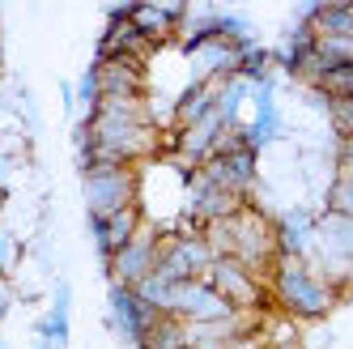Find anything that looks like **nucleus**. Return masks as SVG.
<instances>
[{"label":"nucleus","mask_w":353,"mask_h":349,"mask_svg":"<svg viewBox=\"0 0 353 349\" xmlns=\"http://www.w3.org/2000/svg\"><path fill=\"white\" fill-rule=\"evenodd\" d=\"M272 298L298 319H319L336 307L341 290L323 277L311 260H294V256H276L272 264Z\"/></svg>","instance_id":"obj_1"},{"label":"nucleus","mask_w":353,"mask_h":349,"mask_svg":"<svg viewBox=\"0 0 353 349\" xmlns=\"http://www.w3.org/2000/svg\"><path fill=\"white\" fill-rule=\"evenodd\" d=\"M81 201H85V217H111L119 209L137 205V166H115V162L85 166Z\"/></svg>","instance_id":"obj_2"},{"label":"nucleus","mask_w":353,"mask_h":349,"mask_svg":"<svg viewBox=\"0 0 353 349\" xmlns=\"http://www.w3.org/2000/svg\"><path fill=\"white\" fill-rule=\"evenodd\" d=\"M311 264L323 272L336 290L353 286V221L341 213H319L315 217V252Z\"/></svg>","instance_id":"obj_3"},{"label":"nucleus","mask_w":353,"mask_h":349,"mask_svg":"<svg viewBox=\"0 0 353 349\" xmlns=\"http://www.w3.org/2000/svg\"><path fill=\"white\" fill-rule=\"evenodd\" d=\"M213 264V252H209V243L205 235H162V247H158V277L166 281H196V277H205V268Z\"/></svg>","instance_id":"obj_4"},{"label":"nucleus","mask_w":353,"mask_h":349,"mask_svg":"<svg viewBox=\"0 0 353 349\" xmlns=\"http://www.w3.org/2000/svg\"><path fill=\"white\" fill-rule=\"evenodd\" d=\"M158 247H162V230L154 221H141V230L132 235L128 247H119V252L107 260V272H111V286H128L137 290L149 272L158 268Z\"/></svg>","instance_id":"obj_5"},{"label":"nucleus","mask_w":353,"mask_h":349,"mask_svg":"<svg viewBox=\"0 0 353 349\" xmlns=\"http://www.w3.org/2000/svg\"><path fill=\"white\" fill-rule=\"evenodd\" d=\"M158 319H162V315L149 307L137 290L111 286V294H107V328H111L123 345H137V349H141V341L149 337V328H154Z\"/></svg>","instance_id":"obj_6"},{"label":"nucleus","mask_w":353,"mask_h":349,"mask_svg":"<svg viewBox=\"0 0 353 349\" xmlns=\"http://www.w3.org/2000/svg\"><path fill=\"white\" fill-rule=\"evenodd\" d=\"M205 281L230 303L234 311H256L264 303V286L251 268H243L234 256H213V264L205 268Z\"/></svg>","instance_id":"obj_7"},{"label":"nucleus","mask_w":353,"mask_h":349,"mask_svg":"<svg viewBox=\"0 0 353 349\" xmlns=\"http://www.w3.org/2000/svg\"><path fill=\"white\" fill-rule=\"evenodd\" d=\"M174 319H183V323H217V319H230L239 315L225 298L205 281V277H196V281H179L170 294V311Z\"/></svg>","instance_id":"obj_8"},{"label":"nucleus","mask_w":353,"mask_h":349,"mask_svg":"<svg viewBox=\"0 0 353 349\" xmlns=\"http://www.w3.org/2000/svg\"><path fill=\"white\" fill-rule=\"evenodd\" d=\"M243 209V196H234V192H225L221 183H213L209 174H192V183H188V205H183V213H188V221H196L200 230L205 226H213V221H225V217H234Z\"/></svg>","instance_id":"obj_9"},{"label":"nucleus","mask_w":353,"mask_h":349,"mask_svg":"<svg viewBox=\"0 0 353 349\" xmlns=\"http://www.w3.org/2000/svg\"><path fill=\"white\" fill-rule=\"evenodd\" d=\"M141 205H128V209H119V213H111V217H85V226H90V235H94V243H98V252H103V260H111L119 247H128L132 243V235L141 230Z\"/></svg>","instance_id":"obj_10"},{"label":"nucleus","mask_w":353,"mask_h":349,"mask_svg":"<svg viewBox=\"0 0 353 349\" xmlns=\"http://www.w3.org/2000/svg\"><path fill=\"white\" fill-rule=\"evenodd\" d=\"M225 132H230V128H225V119L217 111H209L200 123H192V128H179V141H174V145H179V158L200 170V166L213 158V149H217V141Z\"/></svg>","instance_id":"obj_11"},{"label":"nucleus","mask_w":353,"mask_h":349,"mask_svg":"<svg viewBox=\"0 0 353 349\" xmlns=\"http://www.w3.org/2000/svg\"><path fill=\"white\" fill-rule=\"evenodd\" d=\"M272 226H276V252L294 256V260H311V252H315V213L290 209V213L276 217Z\"/></svg>","instance_id":"obj_12"},{"label":"nucleus","mask_w":353,"mask_h":349,"mask_svg":"<svg viewBox=\"0 0 353 349\" xmlns=\"http://www.w3.org/2000/svg\"><path fill=\"white\" fill-rule=\"evenodd\" d=\"M128 17H132V26L141 30L145 43H162V39H170V34H179L188 9H183V5H132Z\"/></svg>","instance_id":"obj_13"},{"label":"nucleus","mask_w":353,"mask_h":349,"mask_svg":"<svg viewBox=\"0 0 353 349\" xmlns=\"http://www.w3.org/2000/svg\"><path fill=\"white\" fill-rule=\"evenodd\" d=\"M98 86H103V98H141V60L132 56L98 60Z\"/></svg>","instance_id":"obj_14"},{"label":"nucleus","mask_w":353,"mask_h":349,"mask_svg":"<svg viewBox=\"0 0 353 349\" xmlns=\"http://www.w3.org/2000/svg\"><path fill=\"white\" fill-rule=\"evenodd\" d=\"M68 315H72V286L60 281L56 298H52V311L34 323V341H43L47 349H68Z\"/></svg>","instance_id":"obj_15"},{"label":"nucleus","mask_w":353,"mask_h":349,"mask_svg":"<svg viewBox=\"0 0 353 349\" xmlns=\"http://www.w3.org/2000/svg\"><path fill=\"white\" fill-rule=\"evenodd\" d=\"M217 90H221V81H192V86L183 90V98L174 103V123H179V128L200 123V119L217 107Z\"/></svg>","instance_id":"obj_16"},{"label":"nucleus","mask_w":353,"mask_h":349,"mask_svg":"<svg viewBox=\"0 0 353 349\" xmlns=\"http://www.w3.org/2000/svg\"><path fill=\"white\" fill-rule=\"evenodd\" d=\"M141 349H188V323L174 315H162L149 328V337L141 341Z\"/></svg>","instance_id":"obj_17"},{"label":"nucleus","mask_w":353,"mask_h":349,"mask_svg":"<svg viewBox=\"0 0 353 349\" xmlns=\"http://www.w3.org/2000/svg\"><path fill=\"white\" fill-rule=\"evenodd\" d=\"M327 103H349L353 98V64H336V68H327L323 77H319V86H315Z\"/></svg>","instance_id":"obj_18"},{"label":"nucleus","mask_w":353,"mask_h":349,"mask_svg":"<svg viewBox=\"0 0 353 349\" xmlns=\"http://www.w3.org/2000/svg\"><path fill=\"white\" fill-rule=\"evenodd\" d=\"M98 103H103V86H98V64H90L81 72V81H77V107L85 111V119H94Z\"/></svg>","instance_id":"obj_19"},{"label":"nucleus","mask_w":353,"mask_h":349,"mask_svg":"<svg viewBox=\"0 0 353 349\" xmlns=\"http://www.w3.org/2000/svg\"><path fill=\"white\" fill-rule=\"evenodd\" d=\"M17 264H21V239L9 226H0V277H9Z\"/></svg>","instance_id":"obj_20"},{"label":"nucleus","mask_w":353,"mask_h":349,"mask_svg":"<svg viewBox=\"0 0 353 349\" xmlns=\"http://www.w3.org/2000/svg\"><path fill=\"white\" fill-rule=\"evenodd\" d=\"M327 213H341L353 221V179H336L327 188Z\"/></svg>","instance_id":"obj_21"},{"label":"nucleus","mask_w":353,"mask_h":349,"mask_svg":"<svg viewBox=\"0 0 353 349\" xmlns=\"http://www.w3.org/2000/svg\"><path fill=\"white\" fill-rule=\"evenodd\" d=\"M332 123L341 137H353V98L349 103H332Z\"/></svg>","instance_id":"obj_22"},{"label":"nucleus","mask_w":353,"mask_h":349,"mask_svg":"<svg viewBox=\"0 0 353 349\" xmlns=\"http://www.w3.org/2000/svg\"><path fill=\"white\" fill-rule=\"evenodd\" d=\"M13 303H17V290H13V281H9V277H0V323L9 319Z\"/></svg>","instance_id":"obj_23"},{"label":"nucleus","mask_w":353,"mask_h":349,"mask_svg":"<svg viewBox=\"0 0 353 349\" xmlns=\"http://www.w3.org/2000/svg\"><path fill=\"white\" fill-rule=\"evenodd\" d=\"M336 166H341L336 179H353V137L341 141V158H336Z\"/></svg>","instance_id":"obj_24"},{"label":"nucleus","mask_w":353,"mask_h":349,"mask_svg":"<svg viewBox=\"0 0 353 349\" xmlns=\"http://www.w3.org/2000/svg\"><path fill=\"white\" fill-rule=\"evenodd\" d=\"M9 174H13V158H5V154H0V192H5V183H9Z\"/></svg>","instance_id":"obj_25"},{"label":"nucleus","mask_w":353,"mask_h":349,"mask_svg":"<svg viewBox=\"0 0 353 349\" xmlns=\"http://www.w3.org/2000/svg\"><path fill=\"white\" fill-rule=\"evenodd\" d=\"M281 349H302V345L298 341H281Z\"/></svg>","instance_id":"obj_26"},{"label":"nucleus","mask_w":353,"mask_h":349,"mask_svg":"<svg viewBox=\"0 0 353 349\" xmlns=\"http://www.w3.org/2000/svg\"><path fill=\"white\" fill-rule=\"evenodd\" d=\"M0 349H13V341H5V337H0Z\"/></svg>","instance_id":"obj_27"},{"label":"nucleus","mask_w":353,"mask_h":349,"mask_svg":"<svg viewBox=\"0 0 353 349\" xmlns=\"http://www.w3.org/2000/svg\"><path fill=\"white\" fill-rule=\"evenodd\" d=\"M0 201H5V192H0Z\"/></svg>","instance_id":"obj_28"},{"label":"nucleus","mask_w":353,"mask_h":349,"mask_svg":"<svg viewBox=\"0 0 353 349\" xmlns=\"http://www.w3.org/2000/svg\"><path fill=\"white\" fill-rule=\"evenodd\" d=\"M188 349H192V345H188Z\"/></svg>","instance_id":"obj_29"}]
</instances>
